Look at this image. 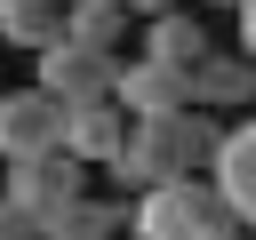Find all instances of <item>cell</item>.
Listing matches in <instances>:
<instances>
[{
    "label": "cell",
    "mask_w": 256,
    "mask_h": 240,
    "mask_svg": "<svg viewBox=\"0 0 256 240\" xmlns=\"http://www.w3.org/2000/svg\"><path fill=\"white\" fill-rule=\"evenodd\" d=\"M216 112H168V120H136L128 128V144H120V160L104 168L112 176V192L120 200H136V192H152V184H176V176H208V160H216Z\"/></svg>",
    "instance_id": "1"
},
{
    "label": "cell",
    "mask_w": 256,
    "mask_h": 240,
    "mask_svg": "<svg viewBox=\"0 0 256 240\" xmlns=\"http://www.w3.org/2000/svg\"><path fill=\"white\" fill-rule=\"evenodd\" d=\"M128 232L136 240H232L240 216L216 200L208 176H176V184H152L128 200Z\"/></svg>",
    "instance_id": "2"
},
{
    "label": "cell",
    "mask_w": 256,
    "mask_h": 240,
    "mask_svg": "<svg viewBox=\"0 0 256 240\" xmlns=\"http://www.w3.org/2000/svg\"><path fill=\"white\" fill-rule=\"evenodd\" d=\"M0 200L32 224V240L48 232V216H64L72 200H88V168L80 160H64V152H48V160H16V168H0Z\"/></svg>",
    "instance_id": "3"
},
{
    "label": "cell",
    "mask_w": 256,
    "mask_h": 240,
    "mask_svg": "<svg viewBox=\"0 0 256 240\" xmlns=\"http://www.w3.org/2000/svg\"><path fill=\"white\" fill-rule=\"evenodd\" d=\"M48 152H64V104L48 96V88H0V168H16V160H48Z\"/></svg>",
    "instance_id": "4"
},
{
    "label": "cell",
    "mask_w": 256,
    "mask_h": 240,
    "mask_svg": "<svg viewBox=\"0 0 256 240\" xmlns=\"http://www.w3.org/2000/svg\"><path fill=\"white\" fill-rule=\"evenodd\" d=\"M112 80H120V56H96L80 40H56L32 56V88H48L56 104H112Z\"/></svg>",
    "instance_id": "5"
},
{
    "label": "cell",
    "mask_w": 256,
    "mask_h": 240,
    "mask_svg": "<svg viewBox=\"0 0 256 240\" xmlns=\"http://www.w3.org/2000/svg\"><path fill=\"white\" fill-rule=\"evenodd\" d=\"M112 104L128 120H168V112H192V72H168L152 56H128L120 80H112Z\"/></svg>",
    "instance_id": "6"
},
{
    "label": "cell",
    "mask_w": 256,
    "mask_h": 240,
    "mask_svg": "<svg viewBox=\"0 0 256 240\" xmlns=\"http://www.w3.org/2000/svg\"><path fill=\"white\" fill-rule=\"evenodd\" d=\"M208 184H216V200L240 216V224H256V112H240L224 136H216V160H208Z\"/></svg>",
    "instance_id": "7"
},
{
    "label": "cell",
    "mask_w": 256,
    "mask_h": 240,
    "mask_svg": "<svg viewBox=\"0 0 256 240\" xmlns=\"http://www.w3.org/2000/svg\"><path fill=\"white\" fill-rule=\"evenodd\" d=\"M128 112L120 104H64V160H80V168H112L120 160V144H128Z\"/></svg>",
    "instance_id": "8"
},
{
    "label": "cell",
    "mask_w": 256,
    "mask_h": 240,
    "mask_svg": "<svg viewBox=\"0 0 256 240\" xmlns=\"http://www.w3.org/2000/svg\"><path fill=\"white\" fill-rule=\"evenodd\" d=\"M192 112H256V64L240 48H216L192 64Z\"/></svg>",
    "instance_id": "9"
},
{
    "label": "cell",
    "mask_w": 256,
    "mask_h": 240,
    "mask_svg": "<svg viewBox=\"0 0 256 240\" xmlns=\"http://www.w3.org/2000/svg\"><path fill=\"white\" fill-rule=\"evenodd\" d=\"M136 32H144V56H152V64H168V72H192V64H208V56H216V40H208V24H200L192 8L152 16V24H136Z\"/></svg>",
    "instance_id": "10"
},
{
    "label": "cell",
    "mask_w": 256,
    "mask_h": 240,
    "mask_svg": "<svg viewBox=\"0 0 256 240\" xmlns=\"http://www.w3.org/2000/svg\"><path fill=\"white\" fill-rule=\"evenodd\" d=\"M64 40H80L96 56H120V40H136V16L120 0H80V8H64Z\"/></svg>",
    "instance_id": "11"
},
{
    "label": "cell",
    "mask_w": 256,
    "mask_h": 240,
    "mask_svg": "<svg viewBox=\"0 0 256 240\" xmlns=\"http://www.w3.org/2000/svg\"><path fill=\"white\" fill-rule=\"evenodd\" d=\"M56 40H64V8H56V0H0V48L40 56V48H56Z\"/></svg>",
    "instance_id": "12"
},
{
    "label": "cell",
    "mask_w": 256,
    "mask_h": 240,
    "mask_svg": "<svg viewBox=\"0 0 256 240\" xmlns=\"http://www.w3.org/2000/svg\"><path fill=\"white\" fill-rule=\"evenodd\" d=\"M128 232V200H72L64 216H48L40 240H120Z\"/></svg>",
    "instance_id": "13"
},
{
    "label": "cell",
    "mask_w": 256,
    "mask_h": 240,
    "mask_svg": "<svg viewBox=\"0 0 256 240\" xmlns=\"http://www.w3.org/2000/svg\"><path fill=\"white\" fill-rule=\"evenodd\" d=\"M120 8H128V16H136V24H152V16H176V8H184V0H120Z\"/></svg>",
    "instance_id": "14"
},
{
    "label": "cell",
    "mask_w": 256,
    "mask_h": 240,
    "mask_svg": "<svg viewBox=\"0 0 256 240\" xmlns=\"http://www.w3.org/2000/svg\"><path fill=\"white\" fill-rule=\"evenodd\" d=\"M232 16H240V56H248V64H256V0H240V8H232Z\"/></svg>",
    "instance_id": "15"
},
{
    "label": "cell",
    "mask_w": 256,
    "mask_h": 240,
    "mask_svg": "<svg viewBox=\"0 0 256 240\" xmlns=\"http://www.w3.org/2000/svg\"><path fill=\"white\" fill-rule=\"evenodd\" d=\"M0 240H32V224H24V216H16L8 200H0Z\"/></svg>",
    "instance_id": "16"
},
{
    "label": "cell",
    "mask_w": 256,
    "mask_h": 240,
    "mask_svg": "<svg viewBox=\"0 0 256 240\" xmlns=\"http://www.w3.org/2000/svg\"><path fill=\"white\" fill-rule=\"evenodd\" d=\"M232 240H256V224H240V232H232Z\"/></svg>",
    "instance_id": "17"
},
{
    "label": "cell",
    "mask_w": 256,
    "mask_h": 240,
    "mask_svg": "<svg viewBox=\"0 0 256 240\" xmlns=\"http://www.w3.org/2000/svg\"><path fill=\"white\" fill-rule=\"evenodd\" d=\"M208 8H240V0H208Z\"/></svg>",
    "instance_id": "18"
},
{
    "label": "cell",
    "mask_w": 256,
    "mask_h": 240,
    "mask_svg": "<svg viewBox=\"0 0 256 240\" xmlns=\"http://www.w3.org/2000/svg\"><path fill=\"white\" fill-rule=\"evenodd\" d=\"M56 8H80V0H56Z\"/></svg>",
    "instance_id": "19"
}]
</instances>
